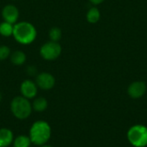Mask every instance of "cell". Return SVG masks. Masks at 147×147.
Wrapping results in <instances>:
<instances>
[{
  "mask_svg": "<svg viewBox=\"0 0 147 147\" xmlns=\"http://www.w3.org/2000/svg\"><path fill=\"white\" fill-rule=\"evenodd\" d=\"M127 140L134 147H146L147 146V127L144 125H134L127 131Z\"/></svg>",
  "mask_w": 147,
  "mask_h": 147,
  "instance_id": "277c9868",
  "label": "cell"
},
{
  "mask_svg": "<svg viewBox=\"0 0 147 147\" xmlns=\"http://www.w3.org/2000/svg\"><path fill=\"white\" fill-rule=\"evenodd\" d=\"M14 140V134L9 128H0V147L9 146Z\"/></svg>",
  "mask_w": 147,
  "mask_h": 147,
  "instance_id": "30bf717a",
  "label": "cell"
},
{
  "mask_svg": "<svg viewBox=\"0 0 147 147\" xmlns=\"http://www.w3.org/2000/svg\"><path fill=\"white\" fill-rule=\"evenodd\" d=\"M13 29H14V25L3 21L0 23V35L3 37H10L13 34Z\"/></svg>",
  "mask_w": 147,
  "mask_h": 147,
  "instance_id": "5bb4252c",
  "label": "cell"
},
{
  "mask_svg": "<svg viewBox=\"0 0 147 147\" xmlns=\"http://www.w3.org/2000/svg\"><path fill=\"white\" fill-rule=\"evenodd\" d=\"M52 129L50 125L45 121H37L32 124L29 130V139L31 143L40 146L46 145L50 140Z\"/></svg>",
  "mask_w": 147,
  "mask_h": 147,
  "instance_id": "7a4b0ae2",
  "label": "cell"
},
{
  "mask_svg": "<svg viewBox=\"0 0 147 147\" xmlns=\"http://www.w3.org/2000/svg\"><path fill=\"white\" fill-rule=\"evenodd\" d=\"M26 71H27V73H28L29 76H31V77H34V76L36 77V75H37V69H36V67L34 66V65H28V66L27 67Z\"/></svg>",
  "mask_w": 147,
  "mask_h": 147,
  "instance_id": "ac0fdd59",
  "label": "cell"
},
{
  "mask_svg": "<svg viewBox=\"0 0 147 147\" xmlns=\"http://www.w3.org/2000/svg\"><path fill=\"white\" fill-rule=\"evenodd\" d=\"M146 84L143 81L133 82L127 88V94L133 99H139L142 97L146 92Z\"/></svg>",
  "mask_w": 147,
  "mask_h": 147,
  "instance_id": "9c48e42d",
  "label": "cell"
},
{
  "mask_svg": "<svg viewBox=\"0 0 147 147\" xmlns=\"http://www.w3.org/2000/svg\"><path fill=\"white\" fill-rule=\"evenodd\" d=\"M15 40L22 46L32 44L37 38V29L34 25L27 21L17 22L14 25L13 34Z\"/></svg>",
  "mask_w": 147,
  "mask_h": 147,
  "instance_id": "6da1fadb",
  "label": "cell"
},
{
  "mask_svg": "<svg viewBox=\"0 0 147 147\" xmlns=\"http://www.w3.org/2000/svg\"><path fill=\"white\" fill-rule=\"evenodd\" d=\"M40 147H53V146H49V145H47V144H46V145L40 146Z\"/></svg>",
  "mask_w": 147,
  "mask_h": 147,
  "instance_id": "ffe728a7",
  "label": "cell"
},
{
  "mask_svg": "<svg viewBox=\"0 0 147 147\" xmlns=\"http://www.w3.org/2000/svg\"><path fill=\"white\" fill-rule=\"evenodd\" d=\"M55 78L50 72L43 71L38 73L35 78V84L39 89L43 90H49L55 85Z\"/></svg>",
  "mask_w": 147,
  "mask_h": 147,
  "instance_id": "8992f818",
  "label": "cell"
},
{
  "mask_svg": "<svg viewBox=\"0 0 147 147\" xmlns=\"http://www.w3.org/2000/svg\"><path fill=\"white\" fill-rule=\"evenodd\" d=\"M62 53V47L59 42L47 41L40 48V57L47 61H53L57 59Z\"/></svg>",
  "mask_w": 147,
  "mask_h": 147,
  "instance_id": "5b68a950",
  "label": "cell"
},
{
  "mask_svg": "<svg viewBox=\"0 0 147 147\" xmlns=\"http://www.w3.org/2000/svg\"><path fill=\"white\" fill-rule=\"evenodd\" d=\"M48 36L50 40L59 42L62 38V30L59 27H53L48 32Z\"/></svg>",
  "mask_w": 147,
  "mask_h": 147,
  "instance_id": "2e32d148",
  "label": "cell"
},
{
  "mask_svg": "<svg viewBox=\"0 0 147 147\" xmlns=\"http://www.w3.org/2000/svg\"><path fill=\"white\" fill-rule=\"evenodd\" d=\"M89 1L94 5H98V4H101L104 2V0H89Z\"/></svg>",
  "mask_w": 147,
  "mask_h": 147,
  "instance_id": "d6986e66",
  "label": "cell"
},
{
  "mask_svg": "<svg viewBox=\"0 0 147 147\" xmlns=\"http://www.w3.org/2000/svg\"><path fill=\"white\" fill-rule=\"evenodd\" d=\"M101 18V12L96 7H91L89 9L86 14V20L88 22L91 24H95L98 22Z\"/></svg>",
  "mask_w": 147,
  "mask_h": 147,
  "instance_id": "4fadbf2b",
  "label": "cell"
},
{
  "mask_svg": "<svg viewBox=\"0 0 147 147\" xmlns=\"http://www.w3.org/2000/svg\"><path fill=\"white\" fill-rule=\"evenodd\" d=\"M2 99H3V96H2V93L0 92V102H1V101H2Z\"/></svg>",
  "mask_w": 147,
  "mask_h": 147,
  "instance_id": "44dd1931",
  "label": "cell"
},
{
  "mask_svg": "<svg viewBox=\"0 0 147 147\" xmlns=\"http://www.w3.org/2000/svg\"><path fill=\"white\" fill-rule=\"evenodd\" d=\"M10 110L16 118L19 120H25L30 116L33 111L32 103L28 99L22 96H18L12 99L10 102Z\"/></svg>",
  "mask_w": 147,
  "mask_h": 147,
  "instance_id": "3957f363",
  "label": "cell"
},
{
  "mask_svg": "<svg viewBox=\"0 0 147 147\" xmlns=\"http://www.w3.org/2000/svg\"><path fill=\"white\" fill-rule=\"evenodd\" d=\"M38 87L31 79H25L20 86V91L23 97L27 99H34L38 93Z\"/></svg>",
  "mask_w": 147,
  "mask_h": 147,
  "instance_id": "ba28073f",
  "label": "cell"
},
{
  "mask_svg": "<svg viewBox=\"0 0 147 147\" xmlns=\"http://www.w3.org/2000/svg\"><path fill=\"white\" fill-rule=\"evenodd\" d=\"M13 147H30L31 140L27 135H19L13 140Z\"/></svg>",
  "mask_w": 147,
  "mask_h": 147,
  "instance_id": "9a60e30c",
  "label": "cell"
},
{
  "mask_svg": "<svg viewBox=\"0 0 147 147\" xmlns=\"http://www.w3.org/2000/svg\"><path fill=\"white\" fill-rule=\"evenodd\" d=\"M48 107L47 100L45 97H37L32 102V109L36 112H43Z\"/></svg>",
  "mask_w": 147,
  "mask_h": 147,
  "instance_id": "7c38bea8",
  "label": "cell"
},
{
  "mask_svg": "<svg viewBox=\"0 0 147 147\" xmlns=\"http://www.w3.org/2000/svg\"><path fill=\"white\" fill-rule=\"evenodd\" d=\"M11 54L10 48L6 45H1L0 46V60H5L8 58H9Z\"/></svg>",
  "mask_w": 147,
  "mask_h": 147,
  "instance_id": "e0dca14e",
  "label": "cell"
},
{
  "mask_svg": "<svg viewBox=\"0 0 147 147\" xmlns=\"http://www.w3.org/2000/svg\"><path fill=\"white\" fill-rule=\"evenodd\" d=\"M1 15H2V18L4 22H9V23L15 25L19 20L20 11L16 5H14L12 3H8L3 7Z\"/></svg>",
  "mask_w": 147,
  "mask_h": 147,
  "instance_id": "52a82bcc",
  "label": "cell"
},
{
  "mask_svg": "<svg viewBox=\"0 0 147 147\" xmlns=\"http://www.w3.org/2000/svg\"><path fill=\"white\" fill-rule=\"evenodd\" d=\"M9 59H10V62L14 65L20 66V65H22L26 63L27 55L23 51L16 50V51H14L13 53H11Z\"/></svg>",
  "mask_w": 147,
  "mask_h": 147,
  "instance_id": "8fae6325",
  "label": "cell"
}]
</instances>
